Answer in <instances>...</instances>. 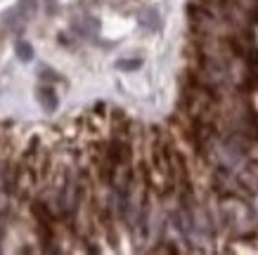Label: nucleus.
I'll return each mask as SVG.
<instances>
[{
	"label": "nucleus",
	"instance_id": "nucleus-4",
	"mask_svg": "<svg viewBox=\"0 0 258 255\" xmlns=\"http://www.w3.org/2000/svg\"><path fill=\"white\" fill-rule=\"evenodd\" d=\"M140 59H121V62H116L118 69H125V71H131V69H140Z\"/></svg>",
	"mask_w": 258,
	"mask_h": 255
},
{
	"label": "nucleus",
	"instance_id": "nucleus-3",
	"mask_svg": "<svg viewBox=\"0 0 258 255\" xmlns=\"http://www.w3.org/2000/svg\"><path fill=\"white\" fill-rule=\"evenodd\" d=\"M17 57H19L24 64L31 62V59H33V47L29 45L26 40H19V43H17Z\"/></svg>",
	"mask_w": 258,
	"mask_h": 255
},
{
	"label": "nucleus",
	"instance_id": "nucleus-2",
	"mask_svg": "<svg viewBox=\"0 0 258 255\" xmlns=\"http://www.w3.org/2000/svg\"><path fill=\"white\" fill-rule=\"evenodd\" d=\"M36 3H38V0H19V5H17V15L22 17L24 22H26V19H31V15L33 12H36Z\"/></svg>",
	"mask_w": 258,
	"mask_h": 255
},
{
	"label": "nucleus",
	"instance_id": "nucleus-1",
	"mask_svg": "<svg viewBox=\"0 0 258 255\" xmlns=\"http://www.w3.org/2000/svg\"><path fill=\"white\" fill-rule=\"evenodd\" d=\"M38 100H40V104H43L47 111H55V109H57V95L52 93L50 88H40Z\"/></svg>",
	"mask_w": 258,
	"mask_h": 255
}]
</instances>
